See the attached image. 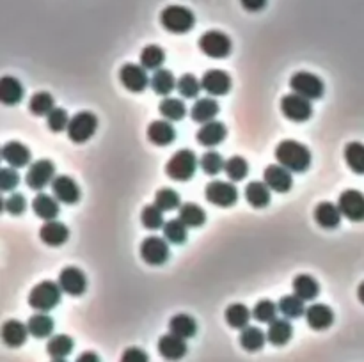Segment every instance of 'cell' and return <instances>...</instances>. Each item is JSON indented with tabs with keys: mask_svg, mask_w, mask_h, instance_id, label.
Returning a JSON list of instances; mask_svg holds the SVG:
<instances>
[{
	"mask_svg": "<svg viewBox=\"0 0 364 362\" xmlns=\"http://www.w3.org/2000/svg\"><path fill=\"white\" fill-rule=\"evenodd\" d=\"M178 218L187 227H201L206 220V213L203 208L196 203H185L178 210Z\"/></svg>",
	"mask_w": 364,
	"mask_h": 362,
	"instance_id": "obj_33",
	"label": "cell"
},
{
	"mask_svg": "<svg viewBox=\"0 0 364 362\" xmlns=\"http://www.w3.org/2000/svg\"><path fill=\"white\" fill-rule=\"evenodd\" d=\"M165 61V52L158 45H148L141 52V66L146 70H160Z\"/></svg>",
	"mask_w": 364,
	"mask_h": 362,
	"instance_id": "obj_40",
	"label": "cell"
},
{
	"mask_svg": "<svg viewBox=\"0 0 364 362\" xmlns=\"http://www.w3.org/2000/svg\"><path fill=\"white\" fill-rule=\"evenodd\" d=\"M204 195H206L208 203L227 208L238 201V188L229 181H210L204 188Z\"/></svg>",
	"mask_w": 364,
	"mask_h": 362,
	"instance_id": "obj_8",
	"label": "cell"
},
{
	"mask_svg": "<svg viewBox=\"0 0 364 362\" xmlns=\"http://www.w3.org/2000/svg\"><path fill=\"white\" fill-rule=\"evenodd\" d=\"M18 183H20V174L15 167H4L0 171V188L2 190H13Z\"/></svg>",
	"mask_w": 364,
	"mask_h": 362,
	"instance_id": "obj_52",
	"label": "cell"
},
{
	"mask_svg": "<svg viewBox=\"0 0 364 362\" xmlns=\"http://www.w3.org/2000/svg\"><path fill=\"white\" fill-rule=\"evenodd\" d=\"M119 80H121L123 86L126 87L132 93H141L148 87V84L151 82L146 75V68L139 66V64H125L119 71Z\"/></svg>",
	"mask_w": 364,
	"mask_h": 362,
	"instance_id": "obj_13",
	"label": "cell"
},
{
	"mask_svg": "<svg viewBox=\"0 0 364 362\" xmlns=\"http://www.w3.org/2000/svg\"><path fill=\"white\" fill-rule=\"evenodd\" d=\"M141 220L142 224H144V227H148V229H160L165 224L164 211L158 206H155V204H149V206H146L144 210H142Z\"/></svg>",
	"mask_w": 364,
	"mask_h": 362,
	"instance_id": "obj_49",
	"label": "cell"
},
{
	"mask_svg": "<svg viewBox=\"0 0 364 362\" xmlns=\"http://www.w3.org/2000/svg\"><path fill=\"white\" fill-rule=\"evenodd\" d=\"M75 362H102L100 361V357L94 352H84V354H80L79 357H77V361Z\"/></svg>",
	"mask_w": 364,
	"mask_h": 362,
	"instance_id": "obj_56",
	"label": "cell"
},
{
	"mask_svg": "<svg viewBox=\"0 0 364 362\" xmlns=\"http://www.w3.org/2000/svg\"><path fill=\"white\" fill-rule=\"evenodd\" d=\"M243 195H245L247 203L255 208H265L271 203V188L266 187L265 181H251L245 187Z\"/></svg>",
	"mask_w": 364,
	"mask_h": 362,
	"instance_id": "obj_31",
	"label": "cell"
},
{
	"mask_svg": "<svg viewBox=\"0 0 364 362\" xmlns=\"http://www.w3.org/2000/svg\"><path fill=\"white\" fill-rule=\"evenodd\" d=\"M226 137V126L220 123V121H210L206 125H203L199 128V132L196 133V139L201 146H206V148H212V146L220 144Z\"/></svg>",
	"mask_w": 364,
	"mask_h": 362,
	"instance_id": "obj_21",
	"label": "cell"
},
{
	"mask_svg": "<svg viewBox=\"0 0 364 362\" xmlns=\"http://www.w3.org/2000/svg\"><path fill=\"white\" fill-rule=\"evenodd\" d=\"M4 208L11 215H22L25 211V208H27V201H25V197L22 194H13L4 201Z\"/></svg>",
	"mask_w": 364,
	"mask_h": 362,
	"instance_id": "obj_53",
	"label": "cell"
},
{
	"mask_svg": "<svg viewBox=\"0 0 364 362\" xmlns=\"http://www.w3.org/2000/svg\"><path fill=\"white\" fill-rule=\"evenodd\" d=\"M219 114V103L213 100V98H201L194 103V107L190 109V117H192L196 123H210L213 121V117Z\"/></svg>",
	"mask_w": 364,
	"mask_h": 362,
	"instance_id": "obj_27",
	"label": "cell"
},
{
	"mask_svg": "<svg viewBox=\"0 0 364 362\" xmlns=\"http://www.w3.org/2000/svg\"><path fill=\"white\" fill-rule=\"evenodd\" d=\"M73 339L66 334L54 335L47 343V352L52 359H64L73 352Z\"/></svg>",
	"mask_w": 364,
	"mask_h": 362,
	"instance_id": "obj_36",
	"label": "cell"
},
{
	"mask_svg": "<svg viewBox=\"0 0 364 362\" xmlns=\"http://www.w3.org/2000/svg\"><path fill=\"white\" fill-rule=\"evenodd\" d=\"M294 335V327L288 319H274L266 331V339L271 341L274 347H285Z\"/></svg>",
	"mask_w": 364,
	"mask_h": 362,
	"instance_id": "obj_28",
	"label": "cell"
},
{
	"mask_svg": "<svg viewBox=\"0 0 364 362\" xmlns=\"http://www.w3.org/2000/svg\"><path fill=\"white\" fill-rule=\"evenodd\" d=\"M29 109L34 116H48L54 107V98L50 93H36L31 98V103H29Z\"/></svg>",
	"mask_w": 364,
	"mask_h": 362,
	"instance_id": "obj_44",
	"label": "cell"
},
{
	"mask_svg": "<svg viewBox=\"0 0 364 362\" xmlns=\"http://www.w3.org/2000/svg\"><path fill=\"white\" fill-rule=\"evenodd\" d=\"M279 308L272 302V300H259L258 304L255 306L252 309V316H255L258 322H263V324H272L274 319H278Z\"/></svg>",
	"mask_w": 364,
	"mask_h": 362,
	"instance_id": "obj_46",
	"label": "cell"
},
{
	"mask_svg": "<svg viewBox=\"0 0 364 362\" xmlns=\"http://www.w3.org/2000/svg\"><path fill=\"white\" fill-rule=\"evenodd\" d=\"M290 87L295 94L304 96L308 100H318L324 94V82L317 75L310 71H298L290 78Z\"/></svg>",
	"mask_w": 364,
	"mask_h": 362,
	"instance_id": "obj_5",
	"label": "cell"
},
{
	"mask_svg": "<svg viewBox=\"0 0 364 362\" xmlns=\"http://www.w3.org/2000/svg\"><path fill=\"white\" fill-rule=\"evenodd\" d=\"M61 286L59 282H52V280H43L40 285H36L32 288L31 295H29V304L32 309L41 312H47L54 309L55 306H59L61 302Z\"/></svg>",
	"mask_w": 364,
	"mask_h": 362,
	"instance_id": "obj_3",
	"label": "cell"
},
{
	"mask_svg": "<svg viewBox=\"0 0 364 362\" xmlns=\"http://www.w3.org/2000/svg\"><path fill=\"white\" fill-rule=\"evenodd\" d=\"M47 125L52 132H63V130H68L70 117H68L66 110L64 109L52 110V112L47 116Z\"/></svg>",
	"mask_w": 364,
	"mask_h": 362,
	"instance_id": "obj_51",
	"label": "cell"
},
{
	"mask_svg": "<svg viewBox=\"0 0 364 362\" xmlns=\"http://www.w3.org/2000/svg\"><path fill=\"white\" fill-rule=\"evenodd\" d=\"M318 293H320V286H318L314 277L308 276V273H301L294 279V295H297L304 302L317 299Z\"/></svg>",
	"mask_w": 364,
	"mask_h": 362,
	"instance_id": "obj_32",
	"label": "cell"
},
{
	"mask_svg": "<svg viewBox=\"0 0 364 362\" xmlns=\"http://www.w3.org/2000/svg\"><path fill=\"white\" fill-rule=\"evenodd\" d=\"M201 87L212 96H222L232 89V77L222 70H210L201 78Z\"/></svg>",
	"mask_w": 364,
	"mask_h": 362,
	"instance_id": "obj_16",
	"label": "cell"
},
{
	"mask_svg": "<svg viewBox=\"0 0 364 362\" xmlns=\"http://www.w3.org/2000/svg\"><path fill=\"white\" fill-rule=\"evenodd\" d=\"M338 206L343 217H347L352 223L364 220V194L359 190H344L338 199Z\"/></svg>",
	"mask_w": 364,
	"mask_h": 362,
	"instance_id": "obj_10",
	"label": "cell"
},
{
	"mask_svg": "<svg viewBox=\"0 0 364 362\" xmlns=\"http://www.w3.org/2000/svg\"><path fill=\"white\" fill-rule=\"evenodd\" d=\"M158 354L165 359V361H180L187 355V343L185 339L178 338L174 334H167L162 335L158 339Z\"/></svg>",
	"mask_w": 364,
	"mask_h": 362,
	"instance_id": "obj_18",
	"label": "cell"
},
{
	"mask_svg": "<svg viewBox=\"0 0 364 362\" xmlns=\"http://www.w3.org/2000/svg\"><path fill=\"white\" fill-rule=\"evenodd\" d=\"M199 48L208 57L222 59L232 52V39L220 31H208L199 38Z\"/></svg>",
	"mask_w": 364,
	"mask_h": 362,
	"instance_id": "obj_6",
	"label": "cell"
},
{
	"mask_svg": "<svg viewBox=\"0 0 364 362\" xmlns=\"http://www.w3.org/2000/svg\"><path fill=\"white\" fill-rule=\"evenodd\" d=\"M242 2L243 8L247 9V11H261L263 8L266 6V0H240Z\"/></svg>",
	"mask_w": 364,
	"mask_h": 362,
	"instance_id": "obj_55",
	"label": "cell"
},
{
	"mask_svg": "<svg viewBox=\"0 0 364 362\" xmlns=\"http://www.w3.org/2000/svg\"><path fill=\"white\" fill-rule=\"evenodd\" d=\"M98 128V119L96 116L91 112H79L75 114L70 119V125H68V135L73 142H86L91 137L94 135Z\"/></svg>",
	"mask_w": 364,
	"mask_h": 362,
	"instance_id": "obj_7",
	"label": "cell"
},
{
	"mask_svg": "<svg viewBox=\"0 0 364 362\" xmlns=\"http://www.w3.org/2000/svg\"><path fill=\"white\" fill-rule=\"evenodd\" d=\"M2 158L6 160L9 167H25L31 162V151L22 142L11 140V142H6L2 148Z\"/></svg>",
	"mask_w": 364,
	"mask_h": 362,
	"instance_id": "obj_20",
	"label": "cell"
},
{
	"mask_svg": "<svg viewBox=\"0 0 364 362\" xmlns=\"http://www.w3.org/2000/svg\"><path fill=\"white\" fill-rule=\"evenodd\" d=\"M29 334L31 332H29L27 325H24L22 322H16V319H9V322L4 324V327H2V339L11 348L22 347L27 341Z\"/></svg>",
	"mask_w": 364,
	"mask_h": 362,
	"instance_id": "obj_24",
	"label": "cell"
},
{
	"mask_svg": "<svg viewBox=\"0 0 364 362\" xmlns=\"http://www.w3.org/2000/svg\"><path fill=\"white\" fill-rule=\"evenodd\" d=\"M148 139L153 144L167 146L176 139V130L169 121H153L148 126Z\"/></svg>",
	"mask_w": 364,
	"mask_h": 362,
	"instance_id": "obj_25",
	"label": "cell"
},
{
	"mask_svg": "<svg viewBox=\"0 0 364 362\" xmlns=\"http://www.w3.org/2000/svg\"><path fill=\"white\" fill-rule=\"evenodd\" d=\"M263 181L266 187L274 192H288L294 185V178H291V171H288L282 165H268L263 172Z\"/></svg>",
	"mask_w": 364,
	"mask_h": 362,
	"instance_id": "obj_15",
	"label": "cell"
},
{
	"mask_svg": "<svg viewBox=\"0 0 364 362\" xmlns=\"http://www.w3.org/2000/svg\"><path fill=\"white\" fill-rule=\"evenodd\" d=\"M158 110H160V114L167 121H180L187 114L183 102L176 100V98H165V100H162L160 105H158Z\"/></svg>",
	"mask_w": 364,
	"mask_h": 362,
	"instance_id": "obj_42",
	"label": "cell"
},
{
	"mask_svg": "<svg viewBox=\"0 0 364 362\" xmlns=\"http://www.w3.org/2000/svg\"><path fill=\"white\" fill-rule=\"evenodd\" d=\"M155 206L160 208L162 211H171L180 208V194L176 190H171V188H162L155 195Z\"/></svg>",
	"mask_w": 364,
	"mask_h": 362,
	"instance_id": "obj_45",
	"label": "cell"
},
{
	"mask_svg": "<svg viewBox=\"0 0 364 362\" xmlns=\"http://www.w3.org/2000/svg\"><path fill=\"white\" fill-rule=\"evenodd\" d=\"M344 162L357 174H364V144L350 142L344 148Z\"/></svg>",
	"mask_w": 364,
	"mask_h": 362,
	"instance_id": "obj_39",
	"label": "cell"
},
{
	"mask_svg": "<svg viewBox=\"0 0 364 362\" xmlns=\"http://www.w3.org/2000/svg\"><path fill=\"white\" fill-rule=\"evenodd\" d=\"M266 341H268L266 334L259 327H245L242 331V334H240V345L247 352L261 350Z\"/></svg>",
	"mask_w": 364,
	"mask_h": 362,
	"instance_id": "obj_34",
	"label": "cell"
},
{
	"mask_svg": "<svg viewBox=\"0 0 364 362\" xmlns=\"http://www.w3.org/2000/svg\"><path fill=\"white\" fill-rule=\"evenodd\" d=\"M32 210L43 220H54L59 215V203L57 199L47 194H38L32 199Z\"/></svg>",
	"mask_w": 364,
	"mask_h": 362,
	"instance_id": "obj_26",
	"label": "cell"
},
{
	"mask_svg": "<svg viewBox=\"0 0 364 362\" xmlns=\"http://www.w3.org/2000/svg\"><path fill=\"white\" fill-rule=\"evenodd\" d=\"M176 89L183 98H196L203 87H201V82L192 73H185L181 75L180 80H178Z\"/></svg>",
	"mask_w": 364,
	"mask_h": 362,
	"instance_id": "obj_47",
	"label": "cell"
},
{
	"mask_svg": "<svg viewBox=\"0 0 364 362\" xmlns=\"http://www.w3.org/2000/svg\"><path fill=\"white\" fill-rule=\"evenodd\" d=\"M197 156L190 149H180L165 165V172L174 181H188L196 174Z\"/></svg>",
	"mask_w": 364,
	"mask_h": 362,
	"instance_id": "obj_4",
	"label": "cell"
},
{
	"mask_svg": "<svg viewBox=\"0 0 364 362\" xmlns=\"http://www.w3.org/2000/svg\"><path fill=\"white\" fill-rule=\"evenodd\" d=\"M27 329L29 332H31V335H34V338H48V335L54 332V319L48 315H45V312H38V315L29 318Z\"/></svg>",
	"mask_w": 364,
	"mask_h": 362,
	"instance_id": "obj_35",
	"label": "cell"
},
{
	"mask_svg": "<svg viewBox=\"0 0 364 362\" xmlns=\"http://www.w3.org/2000/svg\"><path fill=\"white\" fill-rule=\"evenodd\" d=\"M169 331H171V334L178 335V338L188 339L196 335L197 324L192 316L183 315V312H181V315L172 316L171 322H169Z\"/></svg>",
	"mask_w": 364,
	"mask_h": 362,
	"instance_id": "obj_29",
	"label": "cell"
},
{
	"mask_svg": "<svg viewBox=\"0 0 364 362\" xmlns=\"http://www.w3.org/2000/svg\"><path fill=\"white\" fill-rule=\"evenodd\" d=\"M24 98V87L15 77H2L0 80V100L6 105H16Z\"/></svg>",
	"mask_w": 364,
	"mask_h": 362,
	"instance_id": "obj_30",
	"label": "cell"
},
{
	"mask_svg": "<svg viewBox=\"0 0 364 362\" xmlns=\"http://www.w3.org/2000/svg\"><path fill=\"white\" fill-rule=\"evenodd\" d=\"M151 87L153 91L160 96H167L172 93V89L176 87V80H174V75L169 70H157L155 75L151 77Z\"/></svg>",
	"mask_w": 364,
	"mask_h": 362,
	"instance_id": "obj_38",
	"label": "cell"
},
{
	"mask_svg": "<svg viewBox=\"0 0 364 362\" xmlns=\"http://www.w3.org/2000/svg\"><path fill=\"white\" fill-rule=\"evenodd\" d=\"M52 192H54L55 199L64 204H75L79 203L80 199V188L75 183L70 176H57L52 181Z\"/></svg>",
	"mask_w": 364,
	"mask_h": 362,
	"instance_id": "obj_17",
	"label": "cell"
},
{
	"mask_svg": "<svg viewBox=\"0 0 364 362\" xmlns=\"http://www.w3.org/2000/svg\"><path fill=\"white\" fill-rule=\"evenodd\" d=\"M224 171L227 172L229 179L232 181H240L247 176L249 172V164H247V160L242 158V156H232V158L226 162V167Z\"/></svg>",
	"mask_w": 364,
	"mask_h": 362,
	"instance_id": "obj_48",
	"label": "cell"
},
{
	"mask_svg": "<svg viewBox=\"0 0 364 362\" xmlns=\"http://www.w3.org/2000/svg\"><path fill=\"white\" fill-rule=\"evenodd\" d=\"M59 286L64 293L73 296H79L86 292L87 288V279L86 273L82 272L80 269H75V266H68L61 272L59 276Z\"/></svg>",
	"mask_w": 364,
	"mask_h": 362,
	"instance_id": "obj_14",
	"label": "cell"
},
{
	"mask_svg": "<svg viewBox=\"0 0 364 362\" xmlns=\"http://www.w3.org/2000/svg\"><path fill=\"white\" fill-rule=\"evenodd\" d=\"M305 319L313 331H325L329 329L334 322V312L329 306L313 304L305 309Z\"/></svg>",
	"mask_w": 364,
	"mask_h": 362,
	"instance_id": "obj_19",
	"label": "cell"
},
{
	"mask_svg": "<svg viewBox=\"0 0 364 362\" xmlns=\"http://www.w3.org/2000/svg\"><path fill=\"white\" fill-rule=\"evenodd\" d=\"M279 311L285 315V318H301L302 315H305L304 300L298 299L297 295H286L279 300L278 304Z\"/></svg>",
	"mask_w": 364,
	"mask_h": 362,
	"instance_id": "obj_41",
	"label": "cell"
},
{
	"mask_svg": "<svg viewBox=\"0 0 364 362\" xmlns=\"http://www.w3.org/2000/svg\"><path fill=\"white\" fill-rule=\"evenodd\" d=\"M54 174L55 167L54 164H52V160L41 158L29 167L27 176H25V183H27V187L32 188V190H41V188L47 187L50 181H54Z\"/></svg>",
	"mask_w": 364,
	"mask_h": 362,
	"instance_id": "obj_11",
	"label": "cell"
},
{
	"mask_svg": "<svg viewBox=\"0 0 364 362\" xmlns=\"http://www.w3.org/2000/svg\"><path fill=\"white\" fill-rule=\"evenodd\" d=\"M164 238L171 243H183L187 240V226L181 223L180 218H171L164 224Z\"/></svg>",
	"mask_w": 364,
	"mask_h": 362,
	"instance_id": "obj_43",
	"label": "cell"
},
{
	"mask_svg": "<svg viewBox=\"0 0 364 362\" xmlns=\"http://www.w3.org/2000/svg\"><path fill=\"white\" fill-rule=\"evenodd\" d=\"M141 257L148 265L158 266L164 265L169 259V246L167 240L158 236H148L141 246Z\"/></svg>",
	"mask_w": 364,
	"mask_h": 362,
	"instance_id": "obj_12",
	"label": "cell"
},
{
	"mask_svg": "<svg viewBox=\"0 0 364 362\" xmlns=\"http://www.w3.org/2000/svg\"><path fill=\"white\" fill-rule=\"evenodd\" d=\"M199 164H201V169H203V171L210 176L219 174V172L226 167V162L222 160V156L215 151L204 153Z\"/></svg>",
	"mask_w": 364,
	"mask_h": 362,
	"instance_id": "obj_50",
	"label": "cell"
},
{
	"mask_svg": "<svg viewBox=\"0 0 364 362\" xmlns=\"http://www.w3.org/2000/svg\"><path fill=\"white\" fill-rule=\"evenodd\" d=\"M121 362H149V357L142 348L130 347L123 352Z\"/></svg>",
	"mask_w": 364,
	"mask_h": 362,
	"instance_id": "obj_54",
	"label": "cell"
},
{
	"mask_svg": "<svg viewBox=\"0 0 364 362\" xmlns=\"http://www.w3.org/2000/svg\"><path fill=\"white\" fill-rule=\"evenodd\" d=\"M251 316V311L243 304H232L226 309V322L229 324V327L240 329V331L249 327Z\"/></svg>",
	"mask_w": 364,
	"mask_h": 362,
	"instance_id": "obj_37",
	"label": "cell"
},
{
	"mask_svg": "<svg viewBox=\"0 0 364 362\" xmlns=\"http://www.w3.org/2000/svg\"><path fill=\"white\" fill-rule=\"evenodd\" d=\"M314 220L318 223V226L325 227V229H334V227L340 226L341 223V211L340 206L329 201H324L317 206L314 210Z\"/></svg>",
	"mask_w": 364,
	"mask_h": 362,
	"instance_id": "obj_22",
	"label": "cell"
},
{
	"mask_svg": "<svg viewBox=\"0 0 364 362\" xmlns=\"http://www.w3.org/2000/svg\"><path fill=\"white\" fill-rule=\"evenodd\" d=\"M68 236H70V229L63 223H55V220H48L40 229V238L50 247L63 246L66 243Z\"/></svg>",
	"mask_w": 364,
	"mask_h": 362,
	"instance_id": "obj_23",
	"label": "cell"
},
{
	"mask_svg": "<svg viewBox=\"0 0 364 362\" xmlns=\"http://www.w3.org/2000/svg\"><path fill=\"white\" fill-rule=\"evenodd\" d=\"M357 299H359L361 304H364V282H361L359 288H357Z\"/></svg>",
	"mask_w": 364,
	"mask_h": 362,
	"instance_id": "obj_57",
	"label": "cell"
},
{
	"mask_svg": "<svg viewBox=\"0 0 364 362\" xmlns=\"http://www.w3.org/2000/svg\"><path fill=\"white\" fill-rule=\"evenodd\" d=\"M281 112L285 114V117H288L290 121L295 123H304L311 117L313 114V107H311L310 100L304 96H298V94H286L281 100Z\"/></svg>",
	"mask_w": 364,
	"mask_h": 362,
	"instance_id": "obj_9",
	"label": "cell"
},
{
	"mask_svg": "<svg viewBox=\"0 0 364 362\" xmlns=\"http://www.w3.org/2000/svg\"><path fill=\"white\" fill-rule=\"evenodd\" d=\"M275 158L279 165L291 172H304L311 165V153L297 140H282L275 148Z\"/></svg>",
	"mask_w": 364,
	"mask_h": 362,
	"instance_id": "obj_1",
	"label": "cell"
},
{
	"mask_svg": "<svg viewBox=\"0 0 364 362\" xmlns=\"http://www.w3.org/2000/svg\"><path fill=\"white\" fill-rule=\"evenodd\" d=\"M160 24L172 34H185L196 25V16L183 6H167L160 15Z\"/></svg>",
	"mask_w": 364,
	"mask_h": 362,
	"instance_id": "obj_2",
	"label": "cell"
},
{
	"mask_svg": "<svg viewBox=\"0 0 364 362\" xmlns=\"http://www.w3.org/2000/svg\"><path fill=\"white\" fill-rule=\"evenodd\" d=\"M52 362H68V361H64V359H52Z\"/></svg>",
	"mask_w": 364,
	"mask_h": 362,
	"instance_id": "obj_58",
	"label": "cell"
}]
</instances>
